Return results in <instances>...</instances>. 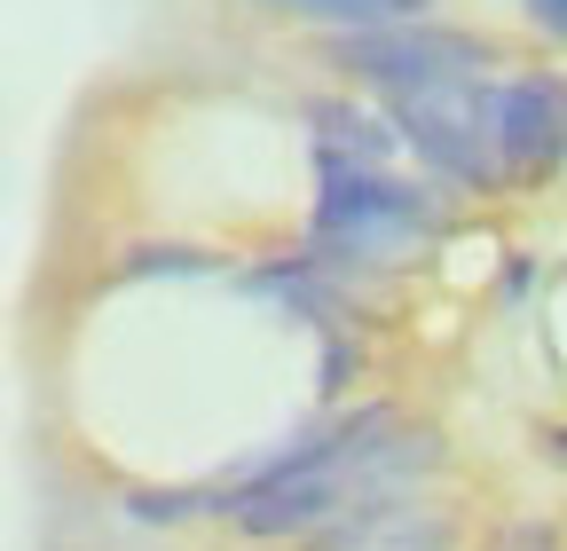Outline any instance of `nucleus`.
<instances>
[{
    "instance_id": "obj_1",
    "label": "nucleus",
    "mask_w": 567,
    "mask_h": 551,
    "mask_svg": "<svg viewBox=\"0 0 567 551\" xmlns=\"http://www.w3.org/2000/svg\"><path fill=\"white\" fill-rule=\"evenodd\" d=\"M323 166V197H316V260L323 268H386L394 252H410L417 237H434L442 205L417 181H394L386 166H354V158H316Z\"/></svg>"
},
{
    "instance_id": "obj_2",
    "label": "nucleus",
    "mask_w": 567,
    "mask_h": 551,
    "mask_svg": "<svg viewBox=\"0 0 567 551\" xmlns=\"http://www.w3.org/2000/svg\"><path fill=\"white\" fill-rule=\"evenodd\" d=\"M331 63L386 87V95H434V87H457V80L488 72V40L450 32V24H386V32H339Z\"/></svg>"
},
{
    "instance_id": "obj_3",
    "label": "nucleus",
    "mask_w": 567,
    "mask_h": 551,
    "mask_svg": "<svg viewBox=\"0 0 567 551\" xmlns=\"http://www.w3.org/2000/svg\"><path fill=\"white\" fill-rule=\"evenodd\" d=\"M394 134L434 174H450L465 189L505 181V158H496V87H481V80H457L434 95H394Z\"/></svg>"
},
{
    "instance_id": "obj_4",
    "label": "nucleus",
    "mask_w": 567,
    "mask_h": 551,
    "mask_svg": "<svg viewBox=\"0 0 567 551\" xmlns=\"http://www.w3.org/2000/svg\"><path fill=\"white\" fill-rule=\"evenodd\" d=\"M496 158H505L513 181L567 166V80L528 72V80L496 87Z\"/></svg>"
},
{
    "instance_id": "obj_5",
    "label": "nucleus",
    "mask_w": 567,
    "mask_h": 551,
    "mask_svg": "<svg viewBox=\"0 0 567 551\" xmlns=\"http://www.w3.org/2000/svg\"><path fill=\"white\" fill-rule=\"evenodd\" d=\"M308 126H316V158H354V166H386L394 143H402L394 126H379L371 111H354V103H339V95L308 103Z\"/></svg>"
},
{
    "instance_id": "obj_6",
    "label": "nucleus",
    "mask_w": 567,
    "mask_h": 551,
    "mask_svg": "<svg viewBox=\"0 0 567 551\" xmlns=\"http://www.w3.org/2000/svg\"><path fill=\"white\" fill-rule=\"evenodd\" d=\"M268 17H308L331 32H386V24H425L434 0H252Z\"/></svg>"
},
{
    "instance_id": "obj_7",
    "label": "nucleus",
    "mask_w": 567,
    "mask_h": 551,
    "mask_svg": "<svg viewBox=\"0 0 567 551\" xmlns=\"http://www.w3.org/2000/svg\"><path fill=\"white\" fill-rule=\"evenodd\" d=\"M379 551H450V536H442V520H402Z\"/></svg>"
},
{
    "instance_id": "obj_8",
    "label": "nucleus",
    "mask_w": 567,
    "mask_h": 551,
    "mask_svg": "<svg viewBox=\"0 0 567 551\" xmlns=\"http://www.w3.org/2000/svg\"><path fill=\"white\" fill-rule=\"evenodd\" d=\"M126 268H134V276H142V268H182V276H189V268H213V260H205V252H189V245H166V252L151 245V252H134Z\"/></svg>"
},
{
    "instance_id": "obj_9",
    "label": "nucleus",
    "mask_w": 567,
    "mask_h": 551,
    "mask_svg": "<svg viewBox=\"0 0 567 551\" xmlns=\"http://www.w3.org/2000/svg\"><path fill=\"white\" fill-rule=\"evenodd\" d=\"M520 9H528V24L544 40H567V0H520Z\"/></svg>"
}]
</instances>
